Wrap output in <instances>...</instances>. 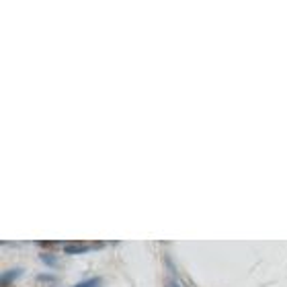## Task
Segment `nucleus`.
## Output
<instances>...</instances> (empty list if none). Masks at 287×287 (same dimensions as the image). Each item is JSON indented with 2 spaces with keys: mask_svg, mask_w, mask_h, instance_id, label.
<instances>
[{
  "mask_svg": "<svg viewBox=\"0 0 287 287\" xmlns=\"http://www.w3.org/2000/svg\"><path fill=\"white\" fill-rule=\"evenodd\" d=\"M41 258H43V262H47V265H52V267H56V265H58V262L54 260V256H52V254H43Z\"/></svg>",
  "mask_w": 287,
  "mask_h": 287,
  "instance_id": "20e7f679",
  "label": "nucleus"
},
{
  "mask_svg": "<svg viewBox=\"0 0 287 287\" xmlns=\"http://www.w3.org/2000/svg\"><path fill=\"white\" fill-rule=\"evenodd\" d=\"M97 285H99V279H88V281H84V283H80L76 287H97Z\"/></svg>",
  "mask_w": 287,
  "mask_h": 287,
  "instance_id": "7ed1b4c3",
  "label": "nucleus"
},
{
  "mask_svg": "<svg viewBox=\"0 0 287 287\" xmlns=\"http://www.w3.org/2000/svg\"><path fill=\"white\" fill-rule=\"evenodd\" d=\"M166 287H179V285H177V283H173V281H169V283H166Z\"/></svg>",
  "mask_w": 287,
  "mask_h": 287,
  "instance_id": "39448f33",
  "label": "nucleus"
},
{
  "mask_svg": "<svg viewBox=\"0 0 287 287\" xmlns=\"http://www.w3.org/2000/svg\"><path fill=\"white\" fill-rule=\"evenodd\" d=\"M103 248V244H66L64 252L66 254H82V252H90V250H99Z\"/></svg>",
  "mask_w": 287,
  "mask_h": 287,
  "instance_id": "f257e3e1",
  "label": "nucleus"
},
{
  "mask_svg": "<svg viewBox=\"0 0 287 287\" xmlns=\"http://www.w3.org/2000/svg\"><path fill=\"white\" fill-rule=\"evenodd\" d=\"M21 273H23V269H15V271H9V273H5V277H3V285H9V281H11V279L15 281V279H17Z\"/></svg>",
  "mask_w": 287,
  "mask_h": 287,
  "instance_id": "f03ea898",
  "label": "nucleus"
}]
</instances>
